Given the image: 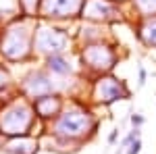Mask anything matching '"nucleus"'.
Instances as JSON below:
<instances>
[{
  "instance_id": "f257e3e1",
  "label": "nucleus",
  "mask_w": 156,
  "mask_h": 154,
  "mask_svg": "<svg viewBox=\"0 0 156 154\" xmlns=\"http://www.w3.org/2000/svg\"><path fill=\"white\" fill-rule=\"evenodd\" d=\"M96 129V121L90 110L85 108H67L62 110L52 123V135L65 140V142H75L92 135Z\"/></svg>"
},
{
  "instance_id": "f03ea898",
  "label": "nucleus",
  "mask_w": 156,
  "mask_h": 154,
  "mask_svg": "<svg viewBox=\"0 0 156 154\" xmlns=\"http://www.w3.org/2000/svg\"><path fill=\"white\" fill-rule=\"evenodd\" d=\"M36 119L37 117H36V113H34L31 104H25V102L19 104V102H15L11 108H6L0 115V133L23 138L34 127Z\"/></svg>"
},
{
  "instance_id": "7ed1b4c3",
  "label": "nucleus",
  "mask_w": 156,
  "mask_h": 154,
  "mask_svg": "<svg viewBox=\"0 0 156 154\" xmlns=\"http://www.w3.org/2000/svg\"><path fill=\"white\" fill-rule=\"evenodd\" d=\"M0 48L11 60H21L34 50V31L27 25H12L6 29L4 40H0Z\"/></svg>"
},
{
  "instance_id": "20e7f679",
  "label": "nucleus",
  "mask_w": 156,
  "mask_h": 154,
  "mask_svg": "<svg viewBox=\"0 0 156 154\" xmlns=\"http://www.w3.org/2000/svg\"><path fill=\"white\" fill-rule=\"evenodd\" d=\"M69 46V34L54 25H36L34 27V52L46 56L62 54Z\"/></svg>"
},
{
  "instance_id": "39448f33",
  "label": "nucleus",
  "mask_w": 156,
  "mask_h": 154,
  "mask_svg": "<svg viewBox=\"0 0 156 154\" xmlns=\"http://www.w3.org/2000/svg\"><path fill=\"white\" fill-rule=\"evenodd\" d=\"M83 67L92 69L96 73H106L115 67L117 63V52L110 44H102L100 42H90L83 46Z\"/></svg>"
},
{
  "instance_id": "423d86ee",
  "label": "nucleus",
  "mask_w": 156,
  "mask_h": 154,
  "mask_svg": "<svg viewBox=\"0 0 156 154\" xmlns=\"http://www.w3.org/2000/svg\"><path fill=\"white\" fill-rule=\"evenodd\" d=\"M81 17L92 23H108V21H119L121 9L115 0H85Z\"/></svg>"
},
{
  "instance_id": "0eeeda50",
  "label": "nucleus",
  "mask_w": 156,
  "mask_h": 154,
  "mask_svg": "<svg viewBox=\"0 0 156 154\" xmlns=\"http://www.w3.org/2000/svg\"><path fill=\"white\" fill-rule=\"evenodd\" d=\"M92 96L96 98V102H102V104H110L115 100H121V98H127L129 96V90L125 88V81L121 79H115L110 75H102L94 81V92Z\"/></svg>"
},
{
  "instance_id": "6e6552de",
  "label": "nucleus",
  "mask_w": 156,
  "mask_h": 154,
  "mask_svg": "<svg viewBox=\"0 0 156 154\" xmlns=\"http://www.w3.org/2000/svg\"><path fill=\"white\" fill-rule=\"evenodd\" d=\"M85 0H42L40 13L44 19H71L81 15Z\"/></svg>"
},
{
  "instance_id": "1a4fd4ad",
  "label": "nucleus",
  "mask_w": 156,
  "mask_h": 154,
  "mask_svg": "<svg viewBox=\"0 0 156 154\" xmlns=\"http://www.w3.org/2000/svg\"><path fill=\"white\" fill-rule=\"evenodd\" d=\"M52 90H54V81H52V77L48 73L42 71V69L29 73V77H25L23 81V94L31 100H37L42 96L52 94Z\"/></svg>"
},
{
  "instance_id": "9d476101",
  "label": "nucleus",
  "mask_w": 156,
  "mask_h": 154,
  "mask_svg": "<svg viewBox=\"0 0 156 154\" xmlns=\"http://www.w3.org/2000/svg\"><path fill=\"white\" fill-rule=\"evenodd\" d=\"M34 106V113H36L37 119H44V121H54L62 113V98L58 94H48V96H42L31 102Z\"/></svg>"
},
{
  "instance_id": "9b49d317",
  "label": "nucleus",
  "mask_w": 156,
  "mask_h": 154,
  "mask_svg": "<svg viewBox=\"0 0 156 154\" xmlns=\"http://www.w3.org/2000/svg\"><path fill=\"white\" fill-rule=\"evenodd\" d=\"M46 71L56 73V75H71L73 67L65 59V54H52V56H46Z\"/></svg>"
},
{
  "instance_id": "f8f14e48",
  "label": "nucleus",
  "mask_w": 156,
  "mask_h": 154,
  "mask_svg": "<svg viewBox=\"0 0 156 154\" xmlns=\"http://www.w3.org/2000/svg\"><path fill=\"white\" fill-rule=\"evenodd\" d=\"M137 38L142 40V44L146 48H156V17L154 19H146L140 31H137Z\"/></svg>"
},
{
  "instance_id": "ddd939ff",
  "label": "nucleus",
  "mask_w": 156,
  "mask_h": 154,
  "mask_svg": "<svg viewBox=\"0 0 156 154\" xmlns=\"http://www.w3.org/2000/svg\"><path fill=\"white\" fill-rule=\"evenodd\" d=\"M133 11L140 15V19H154L156 17V0H131Z\"/></svg>"
},
{
  "instance_id": "4468645a",
  "label": "nucleus",
  "mask_w": 156,
  "mask_h": 154,
  "mask_svg": "<svg viewBox=\"0 0 156 154\" xmlns=\"http://www.w3.org/2000/svg\"><path fill=\"white\" fill-rule=\"evenodd\" d=\"M40 4L42 0H19V9L23 17H36L40 13Z\"/></svg>"
},
{
  "instance_id": "2eb2a0df",
  "label": "nucleus",
  "mask_w": 156,
  "mask_h": 154,
  "mask_svg": "<svg viewBox=\"0 0 156 154\" xmlns=\"http://www.w3.org/2000/svg\"><path fill=\"white\" fill-rule=\"evenodd\" d=\"M135 140H142V129H137V127H133V129L129 131L125 138H123V142H121V148H119V150H123V148H129V146H131Z\"/></svg>"
},
{
  "instance_id": "dca6fc26",
  "label": "nucleus",
  "mask_w": 156,
  "mask_h": 154,
  "mask_svg": "<svg viewBox=\"0 0 156 154\" xmlns=\"http://www.w3.org/2000/svg\"><path fill=\"white\" fill-rule=\"evenodd\" d=\"M129 121H131V125H133V127H137V129H140V127L144 125V121H146V119H144V115H140V113H133Z\"/></svg>"
},
{
  "instance_id": "f3484780",
  "label": "nucleus",
  "mask_w": 156,
  "mask_h": 154,
  "mask_svg": "<svg viewBox=\"0 0 156 154\" xmlns=\"http://www.w3.org/2000/svg\"><path fill=\"white\" fill-rule=\"evenodd\" d=\"M137 73H140V79H137V88H142L146 83V77H148V73H146L144 65H137Z\"/></svg>"
},
{
  "instance_id": "a211bd4d",
  "label": "nucleus",
  "mask_w": 156,
  "mask_h": 154,
  "mask_svg": "<svg viewBox=\"0 0 156 154\" xmlns=\"http://www.w3.org/2000/svg\"><path fill=\"white\" fill-rule=\"evenodd\" d=\"M142 152V140H135V142L127 148V154H140Z\"/></svg>"
},
{
  "instance_id": "6ab92c4d",
  "label": "nucleus",
  "mask_w": 156,
  "mask_h": 154,
  "mask_svg": "<svg viewBox=\"0 0 156 154\" xmlns=\"http://www.w3.org/2000/svg\"><path fill=\"white\" fill-rule=\"evenodd\" d=\"M117 138H119V129H112V131H110V135H108V144L112 146V144L117 142Z\"/></svg>"
},
{
  "instance_id": "aec40b11",
  "label": "nucleus",
  "mask_w": 156,
  "mask_h": 154,
  "mask_svg": "<svg viewBox=\"0 0 156 154\" xmlns=\"http://www.w3.org/2000/svg\"><path fill=\"white\" fill-rule=\"evenodd\" d=\"M115 2H117V4H121V2H125V0H115Z\"/></svg>"
}]
</instances>
